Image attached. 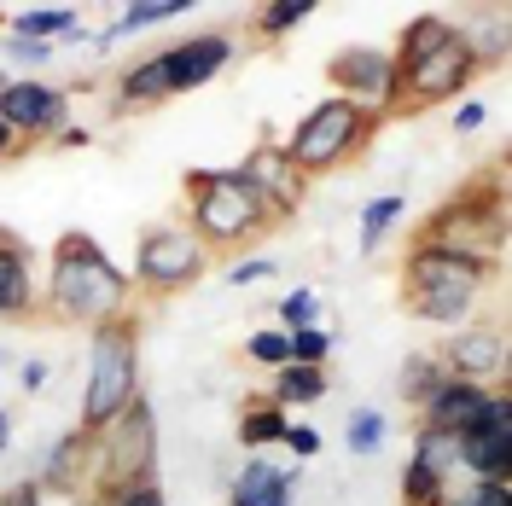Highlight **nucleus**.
<instances>
[{
	"instance_id": "nucleus-33",
	"label": "nucleus",
	"mask_w": 512,
	"mask_h": 506,
	"mask_svg": "<svg viewBox=\"0 0 512 506\" xmlns=\"http://www.w3.org/2000/svg\"><path fill=\"white\" fill-rule=\"evenodd\" d=\"M256 280H274V262L268 256H245L227 268V285H256Z\"/></svg>"
},
{
	"instance_id": "nucleus-41",
	"label": "nucleus",
	"mask_w": 512,
	"mask_h": 506,
	"mask_svg": "<svg viewBox=\"0 0 512 506\" xmlns=\"http://www.w3.org/2000/svg\"><path fill=\"white\" fill-rule=\"evenodd\" d=\"M47 384V361H24V390H41Z\"/></svg>"
},
{
	"instance_id": "nucleus-8",
	"label": "nucleus",
	"mask_w": 512,
	"mask_h": 506,
	"mask_svg": "<svg viewBox=\"0 0 512 506\" xmlns=\"http://www.w3.org/2000/svg\"><path fill=\"white\" fill-rule=\"evenodd\" d=\"M94 477L99 501L117 489H134V483H158V419H152L146 390L94 437Z\"/></svg>"
},
{
	"instance_id": "nucleus-12",
	"label": "nucleus",
	"mask_w": 512,
	"mask_h": 506,
	"mask_svg": "<svg viewBox=\"0 0 512 506\" xmlns=\"http://www.w3.org/2000/svg\"><path fill=\"white\" fill-rule=\"evenodd\" d=\"M70 117V94L47 82H0V123L18 134V146L53 140Z\"/></svg>"
},
{
	"instance_id": "nucleus-27",
	"label": "nucleus",
	"mask_w": 512,
	"mask_h": 506,
	"mask_svg": "<svg viewBox=\"0 0 512 506\" xmlns=\"http://www.w3.org/2000/svg\"><path fill=\"white\" fill-rule=\"evenodd\" d=\"M443 379V367H437V355H408V361H402V373H396V390H402V402H425V390H431V384Z\"/></svg>"
},
{
	"instance_id": "nucleus-14",
	"label": "nucleus",
	"mask_w": 512,
	"mask_h": 506,
	"mask_svg": "<svg viewBox=\"0 0 512 506\" xmlns=\"http://www.w3.org/2000/svg\"><path fill=\"white\" fill-rule=\"evenodd\" d=\"M152 59H158L163 94H169V99L192 94V88L216 82V76H222V64H233V35H222V30L187 35V41H175V47H158Z\"/></svg>"
},
{
	"instance_id": "nucleus-43",
	"label": "nucleus",
	"mask_w": 512,
	"mask_h": 506,
	"mask_svg": "<svg viewBox=\"0 0 512 506\" xmlns=\"http://www.w3.org/2000/svg\"><path fill=\"white\" fill-rule=\"evenodd\" d=\"M12 443V419H6V413H0V448Z\"/></svg>"
},
{
	"instance_id": "nucleus-6",
	"label": "nucleus",
	"mask_w": 512,
	"mask_h": 506,
	"mask_svg": "<svg viewBox=\"0 0 512 506\" xmlns=\"http://www.w3.org/2000/svg\"><path fill=\"white\" fill-rule=\"evenodd\" d=\"M134 396H140V309H123V315H111L94 326L76 431L82 437H99Z\"/></svg>"
},
{
	"instance_id": "nucleus-32",
	"label": "nucleus",
	"mask_w": 512,
	"mask_h": 506,
	"mask_svg": "<svg viewBox=\"0 0 512 506\" xmlns=\"http://www.w3.org/2000/svg\"><path fill=\"white\" fill-rule=\"evenodd\" d=\"M443 506H512V483H472V489H460V495H448Z\"/></svg>"
},
{
	"instance_id": "nucleus-16",
	"label": "nucleus",
	"mask_w": 512,
	"mask_h": 506,
	"mask_svg": "<svg viewBox=\"0 0 512 506\" xmlns=\"http://www.w3.org/2000/svg\"><path fill=\"white\" fill-rule=\"evenodd\" d=\"M326 82H332L338 99L373 105L384 117V99H390V53L384 47H338L326 59Z\"/></svg>"
},
{
	"instance_id": "nucleus-23",
	"label": "nucleus",
	"mask_w": 512,
	"mask_h": 506,
	"mask_svg": "<svg viewBox=\"0 0 512 506\" xmlns=\"http://www.w3.org/2000/svg\"><path fill=\"white\" fill-rule=\"evenodd\" d=\"M291 419L286 408H274L268 396H251L245 408H239V443L245 448H268V443H286Z\"/></svg>"
},
{
	"instance_id": "nucleus-3",
	"label": "nucleus",
	"mask_w": 512,
	"mask_h": 506,
	"mask_svg": "<svg viewBox=\"0 0 512 506\" xmlns=\"http://www.w3.org/2000/svg\"><path fill=\"white\" fill-rule=\"evenodd\" d=\"M507 245V163L495 158L483 175L466 187H454L414 227V251H443V256H495Z\"/></svg>"
},
{
	"instance_id": "nucleus-25",
	"label": "nucleus",
	"mask_w": 512,
	"mask_h": 506,
	"mask_svg": "<svg viewBox=\"0 0 512 506\" xmlns=\"http://www.w3.org/2000/svg\"><path fill=\"white\" fill-rule=\"evenodd\" d=\"M402 210H408V198H396V192H384L361 210V256H379V239L402 222Z\"/></svg>"
},
{
	"instance_id": "nucleus-45",
	"label": "nucleus",
	"mask_w": 512,
	"mask_h": 506,
	"mask_svg": "<svg viewBox=\"0 0 512 506\" xmlns=\"http://www.w3.org/2000/svg\"><path fill=\"white\" fill-rule=\"evenodd\" d=\"M0 24H6V12H0Z\"/></svg>"
},
{
	"instance_id": "nucleus-1",
	"label": "nucleus",
	"mask_w": 512,
	"mask_h": 506,
	"mask_svg": "<svg viewBox=\"0 0 512 506\" xmlns=\"http://www.w3.org/2000/svg\"><path fill=\"white\" fill-rule=\"evenodd\" d=\"M390 53V99L384 117H419L431 105L460 99L483 70V47L466 30H454L443 12H419L402 24Z\"/></svg>"
},
{
	"instance_id": "nucleus-29",
	"label": "nucleus",
	"mask_w": 512,
	"mask_h": 506,
	"mask_svg": "<svg viewBox=\"0 0 512 506\" xmlns=\"http://www.w3.org/2000/svg\"><path fill=\"white\" fill-rule=\"evenodd\" d=\"M245 361H256V367H274V373H280V367L291 361V338L280 332V326L251 332V338H245Z\"/></svg>"
},
{
	"instance_id": "nucleus-28",
	"label": "nucleus",
	"mask_w": 512,
	"mask_h": 506,
	"mask_svg": "<svg viewBox=\"0 0 512 506\" xmlns=\"http://www.w3.org/2000/svg\"><path fill=\"white\" fill-rule=\"evenodd\" d=\"M344 437H350V454H379L384 448V413L379 408H355L350 413V425H344Z\"/></svg>"
},
{
	"instance_id": "nucleus-24",
	"label": "nucleus",
	"mask_w": 512,
	"mask_h": 506,
	"mask_svg": "<svg viewBox=\"0 0 512 506\" xmlns=\"http://www.w3.org/2000/svg\"><path fill=\"white\" fill-rule=\"evenodd\" d=\"M187 12H192V0H134V6H123V18L111 30H99V47H111V41H123L134 30H152L163 18H187Z\"/></svg>"
},
{
	"instance_id": "nucleus-17",
	"label": "nucleus",
	"mask_w": 512,
	"mask_h": 506,
	"mask_svg": "<svg viewBox=\"0 0 512 506\" xmlns=\"http://www.w3.org/2000/svg\"><path fill=\"white\" fill-rule=\"evenodd\" d=\"M495 384H472V379H437L419 402V431H443V437H466L478 425L483 402H489Z\"/></svg>"
},
{
	"instance_id": "nucleus-7",
	"label": "nucleus",
	"mask_w": 512,
	"mask_h": 506,
	"mask_svg": "<svg viewBox=\"0 0 512 506\" xmlns=\"http://www.w3.org/2000/svg\"><path fill=\"white\" fill-rule=\"evenodd\" d=\"M384 117L373 105H355V99H320L315 111H303V123L291 128L286 140V163L303 175V181H315V175H332V169H344L355 163L373 140H379Z\"/></svg>"
},
{
	"instance_id": "nucleus-19",
	"label": "nucleus",
	"mask_w": 512,
	"mask_h": 506,
	"mask_svg": "<svg viewBox=\"0 0 512 506\" xmlns=\"http://www.w3.org/2000/svg\"><path fill=\"white\" fill-rule=\"evenodd\" d=\"M82 12L76 6H30V12H18V18H6V35H18V41H70V35L82 30L76 24Z\"/></svg>"
},
{
	"instance_id": "nucleus-21",
	"label": "nucleus",
	"mask_w": 512,
	"mask_h": 506,
	"mask_svg": "<svg viewBox=\"0 0 512 506\" xmlns=\"http://www.w3.org/2000/svg\"><path fill=\"white\" fill-rule=\"evenodd\" d=\"M448 495H454V489H448V472L414 448L408 466H402V506H443Z\"/></svg>"
},
{
	"instance_id": "nucleus-34",
	"label": "nucleus",
	"mask_w": 512,
	"mask_h": 506,
	"mask_svg": "<svg viewBox=\"0 0 512 506\" xmlns=\"http://www.w3.org/2000/svg\"><path fill=\"white\" fill-rule=\"evenodd\" d=\"M105 506H169V501H163L158 483H134V489H117V495H105Z\"/></svg>"
},
{
	"instance_id": "nucleus-2",
	"label": "nucleus",
	"mask_w": 512,
	"mask_h": 506,
	"mask_svg": "<svg viewBox=\"0 0 512 506\" xmlns=\"http://www.w3.org/2000/svg\"><path fill=\"white\" fill-rule=\"evenodd\" d=\"M123 309H134V280L99 251L94 233L64 227L53 239V268H47V285H41V320L94 332L99 320L123 315Z\"/></svg>"
},
{
	"instance_id": "nucleus-39",
	"label": "nucleus",
	"mask_w": 512,
	"mask_h": 506,
	"mask_svg": "<svg viewBox=\"0 0 512 506\" xmlns=\"http://www.w3.org/2000/svg\"><path fill=\"white\" fill-rule=\"evenodd\" d=\"M291 483H297V472H280V477H274V489H268V501H262V506H291Z\"/></svg>"
},
{
	"instance_id": "nucleus-11",
	"label": "nucleus",
	"mask_w": 512,
	"mask_h": 506,
	"mask_svg": "<svg viewBox=\"0 0 512 506\" xmlns=\"http://www.w3.org/2000/svg\"><path fill=\"white\" fill-rule=\"evenodd\" d=\"M437 367L448 379H472V384H507V326L489 315V320H466L454 326V338L437 349ZM512 390V384H507Z\"/></svg>"
},
{
	"instance_id": "nucleus-4",
	"label": "nucleus",
	"mask_w": 512,
	"mask_h": 506,
	"mask_svg": "<svg viewBox=\"0 0 512 506\" xmlns=\"http://www.w3.org/2000/svg\"><path fill=\"white\" fill-rule=\"evenodd\" d=\"M181 192H187V233L204 251H251L280 227V216L256 198L239 169H187Z\"/></svg>"
},
{
	"instance_id": "nucleus-18",
	"label": "nucleus",
	"mask_w": 512,
	"mask_h": 506,
	"mask_svg": "<svg viewBox=\"0 0 512 506\" xmlns=\"http://www.w3.org/2000/svg\"><path fill=\"white\" fill-rule=\"evenodd\" d=\"M41 483V495L53 489V495H76L82 483H94V437H82V431H70L59 443L47 448V472L35 477Z\"/></svg>"
},
{
	"instance_id": "nucleus-36",
	"label": "nucleus",
	"mask_w": 512,
	"mask_h": 506,
	"mask_svg": "<svg viewBox=\"0 0 512 506\" xmlns=\"http://www.w3.org/2000/svg\"><path fill=\"white\" fill-rule=\"evenodd\" d=\"M286 448L297 454V460H309V454H320V431H315V425H291V431H286Z\"/></svg>"
},
{
	"instance_id": "nucleus-10",
	"label": "nucleus",
	"mask_w": 512,
	"mask_h": 506,
	"mask_svg": "<svg viewBox=\"0 0 512 506\" xmlns=\"http://www.w3.org/2000/svg\"><path fill=\"white\" fill-rule=\"evenodd\" d=\"M454 466H466L483 483H512V390L507 384H495L478 425L466 437H454Z\"/></svg>"
},
{
	"instance_id": "nucleus-15",
	"label": "nucleus",
	"mask_w": 512,
	"mask_h": 506,
	"mask_svg": "<svg viewBox=\"0 0 512 506\" xmlns=\"http://www.w3.org/2000/svg\"><path fill=\"white\" fill-rule=\"evenodd\" d=\"M0 320L30 326L41 320V285H35V251L24 233L0 227Z\"/></svg>"
},
{
	"instance_id": "nucleus-22",
	"label": "nucleus",
	"mask_w": 512,
	"mask_h": 506,
	"mask_svg": "<svg viewBox=\"0 0 512 506\" xmlns=\"http://www.w3.org/2000/svg\"><path fill=\"white\" fill-rule=\"evenodd\" d=\"M320 396H326V367H297V361H286L274 373V390H268L274 408H309Z\"/></svg>"
},
{
	"instance_id": "nucleus-37",
	"label": "nucleus",
	"mask_w": 512,
	"mask_h": 506,
	"mask_svg": "<svg viewBox=\"0 0 512 506\" xmlns=\"http://www.w3.org/2000/svg\"><path fill=\"white\" fill-rule=\"evenodd\" d=\"M6 53H12V59H24V64H41L53 47H47V41H18V35H6Z\"/></svg>"
},
{
	"instance_id": "nucleus-5",
	"label": "nucleus",
	"mask_w": 512,
	"mask_h": 506,
	"mask_svg": "<svg viewBox=\"0 0 512 506\" xmlns=\"http://www.w3.org/2000/svg\"><path fill=\"white\" fill-rule=\"evenodd\" d=\"M501 262L495 256H443V251H414L396 268L402 309L425 326H466L478 315V297L495 285Z\"/></svg>"
},
{
	"instance_id": "nucleus-26",
	"label": "nucleus",
	"mask_w": 512,
	"mask_h": 506,
	"mask_svg": "<svg viewBox=\"0 0 512 506\" xmlns=\"http://www.w3.org/2000/svg\"><path fill=\"white\" fill-rule=\"evenodd\" d=\"M274 477H280V466H268L262 454L245 460L239 477H233V489H227V506H262L268 501V489H274Z\"/></svg>"
},
{
	"instance_id": "nucleus-30",
	"label": "nucleus",
	"mask_w": 512,
	"mask_h": 506,
	"mask_svg": "<svg viewBox=\"0 0 512 506\" xmlns=\"http://www.w3.org/2000/svg\"><path fill=\"white\" fill-rule=\"evenodd\" d=\"M303 326H320V297L309 285L291 291V297H280V332H303Z\"/></svg>"
},
{
	"instance_id": "nucleus-20",
	"label": "nucleus",
	"mask_w": 512,
	"mask_h": 506,
	"mask_svg": "<svg viewBox=\"0 0 512 506\" xmlns=\"http://www.w3.org/2000/svg\"><path fill=\"white\" fill-rule=\"evenodd\" d=\"M303 18H315V0H268V6H256V18L245 30H251L256 47H274V41H286Z\"/></svg>"
},
{
	"instance_id": "nucleus-9",
	"label": "nucleus",
	"mask_w": 512,
	"mask_h": 506,
	"mask_svg": "<svg viewBox=\"0 0 512 506\" xmlns=\"http://www.w3.org/2000/svg\"><path fill=\"white\" fill-rule=\"evenodd\" d=\"M210 274V251L187 233V222H146L134 239V280L152 297H175Z\"/></svg>"
},
{
	"instance_id": "nucleus-31",
	"label": "nucleus",
	"mask_w": 512,
	"mask_h": 506,
	"mask_svg": "<svg viewBox=\"0 0 512 506\" xmlns=\"http://www.w3.org/2000/svg\"><path fill=\"white\" fill-rule=\"evenodd\" d=\"M286 338H291V361H297V367H326V355H332V332L303 326V332H286Z\"/></svg>"
},
{
	"instance_id": "nucleus-44",
	"label": "nucleus",
	"mask_w": 512,
	"mask_h": 506,
	"mask_svg": "<svg viewBox=\"0 0 512 506\" xmlns=\"http://www.w3.org/2000/svg\"><path fill=\"white\" fill-rule=\"evenodd\" d=\"M6 361H12V355H6V349H0V367H6Z\"/></svg>"
},
{
	"instance_id": "nucleus-35",
	"label": "nucleus",
	"mask_w": 512,
	"mask_h": 506,
	"mask_svg": "<svg viewBox=\"0 0 512 506\" xmlns=\"http://www.w3.org/2000/svg\"><path fill=\"white\" fill-rule=\"evenodd\" d=\"M0 506H47V495H41V483H6L0 489Z\"/></svg>"
},
{
	"instance_id": "nucleus-40",
	"label": "nucleus",
	"mask_w": 512,
	"mask_h": 506,
	"mask_svg": "<svg viewBox=\"0 0 512 506\" xmlns=\"http://www.w3.org/2000/svg\"><path fill=\"white\" fill-rule=\"evenodd\" d=\"M53 146H64V152H76V146H88V128H76V123H64L59 134H53Z\"/></svg>"
},
{
	"instance_id": "nucleus-13",
	"label": "nucleus",
	"mask_w": 512,
	"mask_h": 506,
	"mask_svg": "<svg viewBox=\"0 0 512 506\" xmlns=\"http://www.w3.org/2000/svg\"><path fill=\"white\" fill-rule=\"evenodd\" d=\"M239 175H245L256 198H262V204L280 216V227L297 216V204H303V192H309V181H303V175L286 163V146L274 140V128H262V134H256V146L245 152Z\"/></svg>"
},
{
	"instance_id": "nucleus-38",
	"label": "nucleus",
	"mask_w": 512,
	"mask_h": 506,
	"mask_svg": "<svg viewBox=\"0 0 512 506\" xmlns=\"http://www.w3.org/2000/svg\"><path fill=\"white\" fill-rule=\"evenodd\" d=\"M483 117H489V111H483L478 99H472L466 111H454V128H460V134H478V128H483Z\"/></svg>"
},
{
	"instance_id": "nucleus-42",
	"label": "nucleus",
	"mask_w": 512,
	"mask_h": 506,
	"mask_svg": "<svg viewBox=\"0 0 512 506\" xmlns=\"http://www.w3.org/2000/svg\"><path fill=\"white\" fill-rule=\"evenodd\" d=\"M18 152H24V146H18V134H12L6 123H0V163H12Z\"/></svg>"
}]
</instances>
